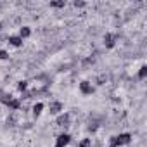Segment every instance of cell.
Wrapping results in <instances>:
<instances>
[{
	"label": "cell",
	"mask_w": 147,
	"mask_h": 147,
	"mask_svg": "<svg viewBox=\"0 0 147 147\" xmlns=\"http://www.w3.org/2000/svg\"><path fill=\"white\" fill-rule=\"evenodd\" d=\"M0 30H2V23H0Z\"/></svg>",
	"instance_id": "4"
},
{
	"label": "cell",
	"mask_w": 147,
	"mask_h": 147,
	"mask_svg": "<svg viewBox=\"0 0 147 147\" xmlns=\"http://www.w3.org/2000/svg\"><path fill=\"white\" fill-rule=\"evenodd\" d=\"M78 90H80V94H82V95H92V94L95 92V87H94V83H92V82L83 80V82H80V83H78Z\"/></svg>",
	"instance_id": "1"
},
{
	"label": "cell",
	"mask_w": 147,
	"mask_h": 147,
	"mask_svg": "<svg viewBox=\"0 0 147 147\" xmlns=\"http://www.w3.org/2000/svg\"><path fill=\"white\" fill-rule=\"evenodd\" d=\"M62 109H64L62 102H59V100H50V102H49V113H50V114L57 116V114L62 113Z\"/></svg>",
	"instance_id": "2"
},
{
	"label": "cell",
	"mask_w": 147,
	"mask_h": 147,
	"mask_svg": "<svg viewBox=\"0 0 147 147\" xmlns=\"http://www.w3.org/2000/svg\"><path fill=\"white\" fill-rule=\"evenodd\" d=\"M18 35H19V36L23 38V42H24L26 38H30V36H31V28H30V26H21Z\"/></svg>",
	"instance_id": "3"
}]
</instances>
